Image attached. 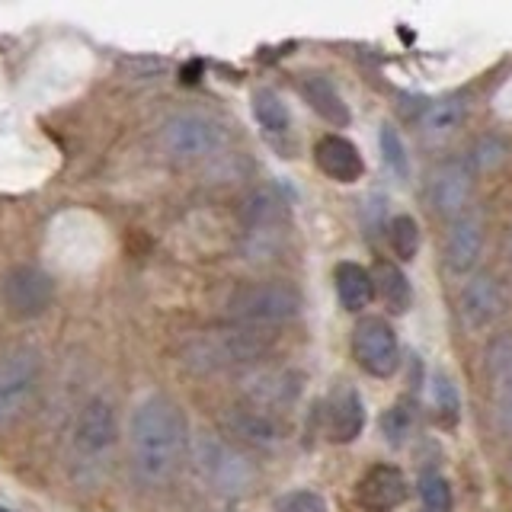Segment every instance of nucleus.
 <instances>
[{"label": "nucleus", "mask_w": 512, "mask_h": 512, "mask_svg": "<svg viewBox=\"0 0 512 512\" xmlns=\"http://www.w3.org/2000/svg\"><path fill=\"white\" fill-rule=\"evenodd\" d=\"M196 464L202 477L221 493H240L253 484V468L244 455H237L231 445L218 439H202L196 445Z\"/></svg>", "instance_id": "nucleus-9"}, {"label": "nucleus", "mask_w": 512, "mask_h": 512, "mask_svg": "<svg viewBox=\"0 0 512 512\" xmlns=\"http://www.w3.org/2000/svg\"><path fill=\"white\" fill-rule=\"evenodd\" d=\"M468 199H471V173L464 164L452 160L432 180V205H436L439 215L455 221L468 212Z\"/></svg>", "instance_id": "nucleus-14"}, {"label": "nucleus", "mask_w": 512, "mask_h": 512, "mask_svg": "<svg viewBox=\"0 0 512 512\" xmlns=\"http://www.w3.org/2000/svg\"><path fill=\"white\" fill-rule=\"evenodd\" d=\"M378 138H381V154H384V164H388V170L394 176H400V180H407V176H410V157H407L404 141H400V135H397V128L391 122H384Z\"/></svg>", "instance_id": "nucleus-25"}, {"label": "nucleus", "mask_w": 512, "mask_h": 512, "mask_svg": "<svg viewBox=\"0 0 512 512\" xmlns=\"http://www.w3.org/2000/svg\"><path fill=\"white\" fill-rule=\"evenodd\" d=\"M301 311V295L285 282H253L237 288L228 301V314L244 327L282 324Z\"/></svg>", "instance_id": "nucleus-4"}, {"label": "nucleus", "mask_w": 512, "mask_h": 512, "mask_svg": "<svg viewBox=\"0 0 512 512\" xmlns=\"http://www.w3.org/2000/svg\"><path fill=\"white\" fill-rule=\"evenodd\" d=\"M276 512H327V503L311 490H295L282 496L276 503Z\"/></svg>", "instance_id": "nucleus-27"}, {"label": "nucleus", "mask_w": 512, "mask_h": 512, "mask_svg": "<svg viewBox=\"0 0 512 512\" xmlns=\"http://www.w3.org/2000/svg\"><path fill=\"white\" fill-rule=\"evenodd\" d=\"M365 426V407L362 397L349 388V384H340L333 388L330 397L324 400V432L330 442H352Z\"/></svg>", "instance_id": "nucleus-12"}, {"label": "nucleus", "mask_w": 512, "mask_h": 512, "mask_svg": "<svg viewBox=\"0 0 512 512\" xmlns=\"http://www.w3.org/2000/svg\"><path fill=\"white\" fill-rule=\"evenodd\" d=\"M506 308V292L503 285L490 276H477L468 282V288L461 292V314L471 327H487Z\"/></svg>", "instance_id": "nucleus-15"}, {"label": "nucleus", "mask_w": 512, "mask_h": 512, "mask_svg": "<svg viewBox=\"0 0 512 512\" xmlns=\"http://www.w3.org/2000/svg\"><path fill=\"white\" fill-rule=\"evenodd\" d=\"M464 116H468V106H464L461 96H445V100H436L426 106L420 125H423L426 138H448L461 128Z\"/></svg>", "instance_id": "nucleus-20"}, {"label": "nucleus", "mask_w": 512, "mask_h": 512, "mask_svg": "<svg viewBox=\"0 0 512 512\" xmlns=\"http://www.w3.org/2000/svg\"><path fill=\"white\" fill-rule=\"evenodd\" d=\"M244 394L253 410H263L272 416V410L288 407L301 394V378L285 368H263L244 381Z\"/></svg>", "instance_id": "nucleus-11"}, {"label": "nucleus", "mask_w": 512, "mask_h": 512, "mask_svg": "<svg viewBox=\"0 0 512 512\" xmlns=\"http://www.w3.org/2000/svg\"><path fill=\"white\" fill-rule=\"evenodd\" d=\"M269 340L260 327H234V330H212L196 336L183 349V362L196 372H218V368L244 365L260 359Z\"/></svg>", "instance_id": "nucleus-2"}, {"label": "nucleus", "mask_w": 512, "mask_h": 512, "mask_svg": "<svg viewBox=\"0 0 512 512\" xmlns=\"http://www.w3.org/2000/svg\"><path fill=\"white\" fill-rule=\"evenodd\" d=\"M253 116L263 125V132L269 135H285L292 128V112L282 103V96L276 90H256L253 93Z\"/></svg>", "instance_id": "nucleus-22"}, {"label": "nucleus", "mask_w": 512, "mask_h": 512, "mask_svg": "<svg viewBox=\"0 0 512 512\" xmlns=\"http://www.w3.org/2000/svg\"><path fill=\"white\" fill-rule=\"evenodd\" d=\"M128 452H132L138 480L167 484L189 452V423L183 407L164 394L144 397L128 423Z\"/></svg>", "instance_id": "nucleus-1"}, {"label": "nucleus", "mask_w": 512, "mask_h": 512, "mask_svg": "<svg viewBox=\"0 0 512 512\" xmlns=\"http://www.w3.org/2000/svg\"><path fill=\"white\" fill-rule=\"evenodd\" d=\"M352 356L368 375L388 378L400 362L397 333L384 317H362L352 330Z\"/></svg>", "instance_id": "nucleus-7"}, {"label": "nucleus", "mask_w": 512, "mask_h": 512, "mask_svg": "<svg viewBox=\"0 0 512 512\" xmlns=\"http://www.w3.org/2000/svg\"><path fill=\"white\" fill-rule=\"evenodd\" d=\"M480 247H484V224H480L477 215L464 212L461 218L452 221V231H448L445 260L455 272H468L477 263Z\"/></svg>", "instance_id": "nucleus-16"}, {"label": "nucleus", "mask_w": 512, "mask_h": 512, "mask_svg": "<svg viewBox=\"0 0 512 512\" xmlns=\"http://www.w3.org/2000/svg\"><path fill=\"white\" fill-rule=\"evenodd\" d=\"M490 368L496 375V420L506 432H512V336L493 343Z\"/></svg>", "instance_id": "nucleus-19"}, {"label": "nucleus", "mask_w": 512, "mask_h": 512, "mask_svg": "<svg viewBox=\"0 0 512 512\" xmlns=\"http://www.w3.org/2000/svg\"><path fill=\"white\" fill-rule=\"evenodd\" d=\"M314 160H317V167L336 183H356V180H362V173H365L362 154L356 151V144L346 141L343 135H324V138H320L317 148H314Z\"/></svg>", "instance_id": "nucleus-13"}, {"label": "nucleus", "mask_w": 512, "mask_h": 512, "mask_svg": "<svg viewBox=\"0 0 512 512\" xmlns=\"http://www.w3.org/2000/svg\"><path fill=\"white\" fill-rule=\"evenodd\" d=\"M356 500L368 512H391L407 500V477L394 464H375L368 468L356 487Z\"/></svg>", "instance_id": "nucleus-10"}, {"label": "nucleus", "mask_w": 512, "mask_h": 512, "mask_svg": "<svg viewBox=\"0 0 512 512\" xmlns=\"http://www.w3.org/2000/svg\"><path fill=\"white\" fill-rule=\"evenodd\" d=\"M119 439V423H116V407L106 397H93L84 404L74 426V455L87 468H100L109 461L112 448Z\"/></svg>", "instance_id": "nucleus-6"}, {"label": "nucleus", "mask_w": 512, "mask_h": 512, "mask_svg": "<svg viewBox=\"0 0 512 512\" xmlns=\"http://www.w3.org/2000/svg\"><path fill=\"white\" fill-rule=\"evenodd\" d=\"M0 512H10V509H4V506H0Z\"/></svg>", "instance_id": "nucleus-31"}, {"label": "nucleus", "mask_w": 512, "mask_h": 512, "mask_svg": "<svg viewBox=\"0 0 512 512\" xmlns=\"http://www.w3.org/2000/svg\"><path fill=\"white\" fill-rule=\"evenodd\" d=\"M39 372V352L29 346H16L0 356V426H10L26 413L39 388Z\"/></svg>", "instance_id": "nucleus-5"}, {"label": "nucleus", "mask_w": 512, "mask_h": 512, "mask_svg": "<svg viewBox=\"0 0 512 512\" xmlns=\"http://www.w3.org/2000/svg\"><path fill=\"white\" fill-rule=\"evenodd\" d=\"M298 90L304 96V103H308L320 119L330 122L333 128H346L349 125V106L343 103V96L340 90H336L327 77H320V74H308V77H301L298 80Z\"/></svg>", "instance_id": "nucleus-17"}, {"label": "nucleus", "mask_w": 512, "mask_h": 512, "mask_svg": "<svg viewBox=\"0 0 512 512\" xmlns=\"http://www.w3.org/2000/svg\"><path fill=\"white\" fill-rule=\"evenodd\" d=\"M381 429H384V439L388 442H400L407 436V416H404V410L400 407H394V410H388L384 413V420H381Z\"/></svg>", "instance_id": "nucleus-28"}, {"label": "nucleus", "mask_w": 512, "mask_h": 512, "mask_svg": "<svg viewBox=\"0 0 512 512\" xmlns=\"http://www.w3.org/2000/svg\"><path fill=\"white\" fill-rule=\"evenodd\" d=\"M0 295H4V308L10 317L32 320V317H42L48 311V304H52V298H55V285L36 266H16L4 276Z\"/></svg>", "instance_id": "nucleus-8"}, {"label": "nucleus", "mask_w": 512, "mask_h": 512, "mask_svg": "<svg viewBox=\"0 0 512 512\" xmlns=\"http://www.w3.org/2000/svg\"><path fill=\"white\" fill-rule=\"evenodd\" d=\"M509 260H512V237H509Z\"/></svg>", "instance_id": "nucleus-30"}, {"label": "nucleus", "mask_w": 512, "mask_h": 512, "mask_svg": "<svg viewBox=\"0 0 512 512\" xmlns=\"http://www.w3.org/2000/svg\"><path fill=\"white\" fill-rule=\"evenodd\" d=\"M436 404L439 410H445L448 416H458V394H455V384L448 378H436Z\"/></svg>", "instance_id": "nucleus-29"}, {"label": "nucleus", "mask_w": 512, "mask_h": 512, "mask_svg": "<svg viewBox=\"0 0 512 512\" xmlns=\"http://www.w3.org/2000/svg\"><path fill=\"white\" fill-rule=\"evenodd\" d=\"M231 426H234L237 436H240V439H247V442L269 445V442H276V439H279V426H276V420H272L269 413L253 410V407L234 413V416H231Z\"/></svg>", "instance_id": "nucleus-23"}, {"label": "nucleus", "mask_w": 512, "mask_h": 512, "mask_svg": "<svg viewBox=\"0 0 512 512\" xmlns=\"http://www.w3.org/2000/svg\"><path fill=\"white\" fill-rule=\"evenodd\" d=\"M372 282H375V295L388 304L391 311H407L410 308V282L394 263H388V260L375 263Z\"/></svg>", "instance_id": "nucleus-21"}, {"label": "nucleus", "mask_w": 512, "mask_h": 512, "mask_svg": "<svg viewBox=\"0 0 512 512\" xmlns=\"http://www.w3.org/2000/svg\"><path fill=\"white\" fill-rule=\"evenodd\" d=\"M160 148L176 164H202L224 148V128L205 112H176L160 128Z\"/></svg>", "instance_id": "nucleus-3"}, {"label": "nucleus", "mask_w": 512, "mask_h": 512, "mask_svg": "<svg viewBox=\"0 0 512 512\" xmlns=\"http://www.w3.org/2000/svg\"><path fill=\"white\" fill-rule=\"evenodd\" d=\"M391 250L404 263L416 260V253H420V224H416L410 215H397L391 221Z\"/></svg>", "instance_id": "nucleus-24"}, {"label": "nucleus", "mask_w": 512, "mask_h": 512, "mask_svg": "<svg viewBox=\"0 0 512 512\" xmlns=\"http://www.w3.org/2000/svg\"><path fill=\"white\" fill-rule=\"evenodd\" d=\"M420 496L429 512H452V487L442 474H426L420 480Z\"/></svg>", "instance_id": "nucleus-26"}, {"label": "nucleus", "mask_w": 512, "mask_h": 512, "mask_svg": "<svg viewBox=\"0 0 512 512\" xmlns=\"http://www.w3.org/2000/svg\"><path fill=\"white\" fill-rule=\"evenodd\" d=\"M333 285H336V298L346 311H362L368 308V301L375 298V282H372V272L359 263H340L333 269Z\"/></svg>", "instance_id": "nucleus-18"}]
</instances>
